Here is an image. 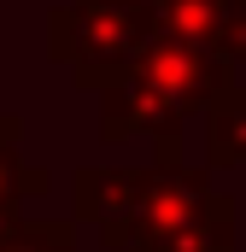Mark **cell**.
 Segmentation results:
<instances>
[{"mask_svg":"<svg viewBox=\"0 0 246 252\" xmlns=\"http://www.w3.org/2000/svg\"><path fill=\"white\" fill-rule=\"evenodd\" d=\"M47 188H53V170L24 158V118L0 112V223L24 217V205L47 199Z\"/></svg>","mask_w":246,"mask_h":252,"instance_id":"8992f818","label":"cell"},{"mask_svg":"<svg viewBox=\"0 0 246 252\" xmlns=\"http://www.w3.org/2000/svg\"><path fill=\"white\" fill-rule=\"evenodd\" d=\"M135 252H235V199L205 164H147V211Z\"/></svg>","mask_w":246,"mask_h":252,"instance_id":"7a4b0ae2","label":"cell"},{"mask_svg":"<svg viewBox=\"0 0 246 252\" xmlns=\"http://www.w3.org/2000/svg\"><path fill=\"white\" fill-rule=\"evenodd\" d=\"M70 205L82 223L100 229L106 252H135L147 211V164H82L70 176Z\"/></svg>","mask_w":246,"mask_h":252,"instance_id":"277c9868","label":"cell"},{"mask_svg":"<svg viewBox=\"0 0 246 252\" xmlns=\"http://www.w3.org/2000/svg\"><path fill=\"white\" fill-rule=\"evenodd\" d=\"M199 124H205V170H235V164H246V82L223 88L199 112Z\"/></svg>","mask_w":246,"mask_h":252,"instance_id":"52a82bcc","label":"cell"},{"mask_svg":"<svg viewBox=\"0 0 246 252\" xmlns=\"http://www.w3.org/2000/svg\"><path fill=\"white\" fill-rule=\"evenodd\" d=\"M135 6H147L158 35L205 47L229 70L246 64V0H135Z\"/></svg>","mask_w":246,"mask_h":252,"instance_id":"5b68a950","label":"cell"},{"mask_svg":"<svg viewBox=\"0 0 246 252\" xmlns=\"http://www.w3.org/2000/svg\"><path fill=\"white\" fill-rule=\"evenodd\" d=\"M129 82L164 112V118H199L223 88H235V70L217 59V53H205V47H187V41H170V35H153L147 47H141V59L129 70Z\"/></svg>","mask_w":246,"mask_h":252,"instance_id":"3957f363","label":"cell"},{"mask_svg":"<svg viewBox=\"0 0 246 252\" xmlns=\"http://www.w3.org/2000/svg\"><path fill=\"white\" fill-rule=\"evenodd\" d=\"M153 35L158 30L135 0H59L47 12V53L70 70L76 88H94V94L123 82Z\"/></svg>","mask_w":246,"mask_h":252,"instance_id":"6da1fadb","label":"cell"},{"mask_svg":"<svg viewBox=\"0 0 246 252\" xmlns=\"http://www.w3.org/2000/svg\"><path fill=\"white\" fill-rule=\"evenodd\" d=\"M0 252H76V223L70 217H12L0 223Z\"/></svg>","mask_w":246,"mask_h":252,"instance_id":"ba28073f","label":"cell"},{"mask_svg":"<svg viewBox=\"0 0 246 252\" xmlns=\"http://www.w3.org/2000/svg\"><path fill=\"white\" fill-rule=\"evenodd\" d=\"M241 70H246V64H241Z\"/></svg>","mask_w":246,"mask_h":252,"instance_id":"9c48e42d","label":"cell"}]
</instances>
